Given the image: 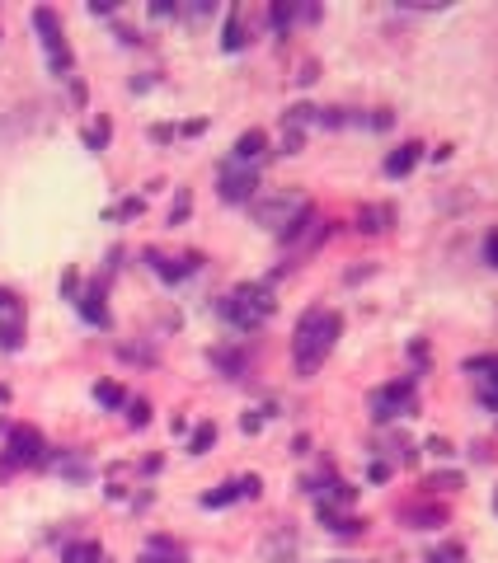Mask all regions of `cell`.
<instances>
[{
	"label": "cell",
	"instance_id": "52a82bcc",
	"mask_svg": "<svg viewBox=\"0 0 498 563\" xmlns=\"http://www.w3.org/2000/svg\"><path fill=\"white\" fill-rule=\"evenodd\" d=\"M24 343V305L15 291L0 287V352H19Z\"/></svg>",
	"mask_w": 498,
	"mask_h": 563
},
{
	"label": "cell",
	"instance_id": "3957f363",
	"mask_svg": "<svg viewBox=\"0 0 498 563\" xmlns=\"http://www.w3.org/2000/svg\"><path fill=\"white\" fill-rule=\"evenodd\" d=\"M33 29L43 33V52H47V66H52V76L66 80V76H71V66H76V57H71V43H66L57 10L38 5V10H33Z\"/></svg>",
	"mask_w": 498,
	"mask_h": 563
},
{
	"label": "cell",
	"instance_id": "30bf717a",
	"mask_svg": "<svg viewBox=\"0 0 498 563\" xmlns=\"http://www.w3.org/2000/svg\"><path fill=\"white\" fill-rule=\"evenodd\" d=\"M259 479L249 474V479H235V484H221V488H212V493H203V507H231L235 498H259Z\"/></svg>",
	"mask_w": 498,
	"mask_h": 563
},
{
	"label": "cell",
	"instance_id": "7c38bea8",
	"mask_svg": "<svg viewBox=\"0 0 498 563\" xmlns=\"http://www.w3.org/2000/svg\"><path fill=\"white\" fill-rule=\"evenodd\" d=\"M137 563H188V554H184V545H174L170 535H151Z\"/></svg>",
	"mask_w": 498,
	"mask_h": 563
},
{
	"label": "cell",
	"instance_id": "d6986e66",
	"mask_svg": "<svg viewBox=\"0 0 498 563\" xmlns=\"http://www.w3.org/2000/svg\"><path fill=\"white\" fill-rule=\"evenodd\" d=\"M94 399H99V404H104V409H118V404H123V385H113V381H99L94 385Z\"/></svg>",
	"mask_w": 498,
	"mask_h": 563
},
{
	"label": "cell",
	"instance_id": "5bb4252c",
	"mask_svg": "<svg viewBox=\"0 0 498 563\" xmlns=\"http://www.w3.org/2000/svg\"><path fill=\"white\" fill-rule=\"evenodd\" d=\"M419 155H423L419 141H405L400 151H390V155H386V174H390V179H400V174H409V169L419 165Z\"/></svg>",
	"mask_w": 498,
	"mask_h": 563
},
{
	"label": "cell",
	"instance_id": "4316f807",
	"mask_svg": "<svg viewBox=\"0 0 498 563\" xmlns=\"http://www.w3.org/2000/svg\"><path fill=\"white\" fill-rule=\"evenodd\" d=\"M0 399H5V390H0Z\"/></svg>",
	"mask_w": 498,
	"mask_h": 563
},
{
	"label": "cell",
	"instance_id": "9a60e30c",
	"mask_svg": "<svg viewBox=\"0 0 498 563\" xmlns=\"http://www.w3.org/2000/svg\"><path fill=\"white\" fill-rule=\"evenodd\" d=\"M80 315H85L90 324H99V329L109 324V305H104V287H99V282H94V287L80 296Z\"/></svg>",
	"mask_w": 498,
	"mask_h": 563
},
{
	"label": "cell",
	"instance_id": "e0dca14e",
	"mask_svg": "<svg viewBox=\"0 0 498 563\" xmlns=\"http://www.w3.org/2000/svg\"><path fill=\"white\" fill-rule=\"evenodd\" d=\"M386 226H390V207H362L358 212V230H367V235H381Z\"/></svg>",
	"mask_w": 498,
	"mask_h": 563
},
{
	"label": "cell",
	"instance_id": "8992f818",
	"mask_svg": "<svg viewBox=\"0 0 498 563\" xmlns=\"http://www.w3.org/2000/svg\"><path fill=\"white\" fill-rule=\"evenodd\" d=\"M414 413V381H390L386 390L372 395V418L390 423V418H409Z\"/></svg>",
	"mask_w": 498,
	"mask_h": 563
},
{
	"label": "cell",
	"instance_id": "7402d4cb",
	"mask_svg": "<svg viewBox=\"0 0 498 563\" xmlns=\"http://www.w3.org/2000/svg\"><path fill=\"white\" fill-rule=\"evenodd\" d=\"M109 137H113L109 122H94L90 132H85V146H90V151H104V146H109Z\"/></svg>",
	"mask_w": 498,
	"mask_h": 563
},
{
	"label": "cell",
	"instance_id": "7a4b0ae2",
	"mask_svg": "<svg viewBox=\"0 0 498 563\" xmlns=\"http://www.w3.org/2000/svg\"><path fill=\"white\" fill-rule=\"evenodd\" d=\"M217 310H221V320H231L240 334H254V329L273 315V291H268L264 282H245V287H235Z\"/></svg>",
	"mask_w": 498,
	"mask_h": 563
},
{
	"label": "cell",
	"instance_id": "44dd1931",
	"mask_svg": "<svg viewBox=\"0 0 498 563\" xmlns=\"http://www.w3.org/2000/svg\"><path fill=\"white\" fill-rule=\"evenodd\" d=\"M292 19H296V5H282V0H278V5L268 10V24H273V29H278V33H287V29H292Z\"/></svg>",
	"mask_w": 498,
	"mask_h": 563
},
{
	"label": "cell",
	"instance_id": "ac0fdd59",
	"mask_svg": "<svg viewBox=\"0 0 498 563\" xmlns=\"http://www.w3.org/2000/svg\"><path fill=\"white\" fill-rule=\"evenodd\" d=\"M221 47H226V52H240V47H245V29H240V5H235L231 15H226V33H221Z\"/></svg>",
	"mask_w": 498,
	"mask_h": 563
},
{
	"label": "cell",
	"instance_id": "ba28073f",
	"mask_svg": "<svg viewBox=\"0 0 498 563\" xmlns=\"http://www.w3.org/2000/svg\"><path fill=\"white\" fill-rule=\"evenodd\" d=\"M254 188H259V169H249V165H221V179H217V193L226 202H249L254 198Z\"/></svg>",
	"mask_w": 498,
	"mask_h": 563
},
{
	"label": "cell",
	"instance_id": "603a6c76",
	"mask_svg": "<svg viewBox=\"0 0 498 563\" xmlns=\"http://www.w3.org/2000/svg\"><path fill=\"white\" fill-rule=\"evenodd\" d=\"M127 423L146 427V423H151V404H146V399H132V404H127Z\"/></svg>",
	"mask_w": 498,
	"mask_h": 563
},
{
	"label": "cell",
	"instance_id": "2e32d148",
	"mask_svg": "<svg viewBox=\"0 0 498 563\" xmlns=\"http://www.w3.org/2000/svg\"><path fill=\"white\" fill-rule=\"evenodd\" d=\"M62 563H104V549L94 545V540H76V545H66Z\"/></svg>",
	"mask_w": 498,
	"mask_h": 563
},
{
	"label": "cell",
	"instance_id": "5b68a950",
	"mask_svg": "<svg viewBox=\"0 0 498 563\" xmlns=\"http://www.w3.org/2000/svg\"><path fill=\"white\" fill-rule=\"evenodd\" d=\"M47 460V446H43V432L38 427H15L10 442H5V470H24V465H43Z\"/></svg>",
	"mask_w": 498,
	"mask_h": 563
},
{
	"label": "cell",
	"instance_id": "4fadbf2b",
	"mask_svg": "<svg viewBox=\"0 0 498 563\" xmlns=\"http://www.w3.org/2000/svg\"><path fill=\"white\" fill-rule=\"evenodd\" d=\"M264 151H268V137H264V132H245V137L235 141V155H231V160H235V165H249V169H254V160H264Z\"/></svg>",
	"mask_w": 498,
	"mask_h": 563
},
{
	"label": "cell",
	"instance_id": "8fae6325",
	"mask_svg": "<svg viewBox=\"0 0 498 563\" xmlns=\"http://www.w3.org/2000/svg\"><path fill=\"white\" fill-rule=\"evenodd\" d=\"M146 263H151V268H156L160 277H165V282H179V277H188V273H198V254H184V259H165V254H156V249H151V254H146Z\"/></svg>",
	"mask_w": 498,
	"mask_h": 563
},
{
	"label": "cell",
	"instance_id": "9c48e42d",
	"mask_svg": "<svg viewBox=\"0 0 498 563\" xmlns=\"http://www.w3.org/2000/svg\"><path fill=\"white\" fill-rule=\"evenodd\" d=\"M466 371L475 376V390H480L484 404H489V409H498V352H494V357H470Z\"/></svg>",
	"mask_w": 498,
	"mask_h": 563
},
{
	"label": "cell",
	"instance_id": "484cf974",
	"mask_svg": "<svg viewBox=\"0 0 498 563\" xmlns=\"http://www.w3.org/2000/svg\"><path fill=\"white\" fill-rule=\"evenodd\" d=\"M188 216V193H179V202H174V212H170V221H184Z\"/></svg>",
	"mask_w": 498,
	"mask_h": 563
},
{
	"label": "cell",
	"instance_id": "ffe728a7",
	"mask_svg": "<svg viewBox=\"0 0 498 563\" xmlns=\"http://www.w3.org/2000/svg\"><path fill=\"white\" fill-rule=\"evenodd\" d=\"M217 442V427L212 423H203L198 432H193V442H188V456H207V446Z\"/></svg>",
	"mask_w": 498,
	"mask_h": 563
},
{
	"label": "cell",
	"instance_id": "6da1fadb",
	"mask_svg": "<svg viewBox=\"0 0 498 563\" xmlns=\"http://www.w3.org/2000/svg\"><path fill=\"white\" fill-rule=\"evenodd\" d=\"M343 334V320L339 310H325V305H311L301 320H296V334H292V362H296V376H315L325 357L334 352Z\"/></svg>",
	"mask_w": 498,
	"mask_h": 563
},
{
	"label": "cell",
	"instance_id": "83f0119b",
	"mask_svg": "<svg viewBox=\"0 0 498 563\" xmlns=\"http://www.w3.org/2000/svg\"><path fill=\"white\" fill-rule=\"evenodd\" d=\"M494 507H498V498H494Z\"/></svg>",
	"mask_w": 498,
	"mask_h": 563
},
{
	"label": "cell",
	"instance_id": "277c9868",
	"mask_svg": "<svg viewBox=\"0 0 498 563\" xmlns=\"http://www.w3.org/2000/svg\"><path fill=\"white\" fill-rule=\"evenodd\" d=\"M306 212H311V202L296 198V193H278V198H259V202H254V216H259L268 230H278V235H287V230H292Z\"/></svg>",
	"mask_w": 498,
	"mask_h": 563
},
{
	"label": "cell",
	"instance_id": "d4e9b609",
	"mask_svg": "<svg viewBox=\"0 0 498 563\" xmlns=\"http://www.w3.org/2000/svg\"><path fill=\"white\" fill-rule=\"evenodd\" d=\"M484 263L498 268V230H489V240H484Z\"/></svg>",
	"mask_w": 498,
	"mask_h": 563
},
{
	"label": "cell",
	"instance_id": "cb8c5ba5",
	"mask_svg": "<svg viewBox=\"0 0 498 563\" xmlns=\"http://www.w3.org/2000/svg\"><path fill=\"white\" fill-rule=\"evenodd\" d=\"M428 563H461V545H447V549H433Z\"/></svg>",
	"mask_w": 498,
	"mask_h": 563
}]
</instances>
